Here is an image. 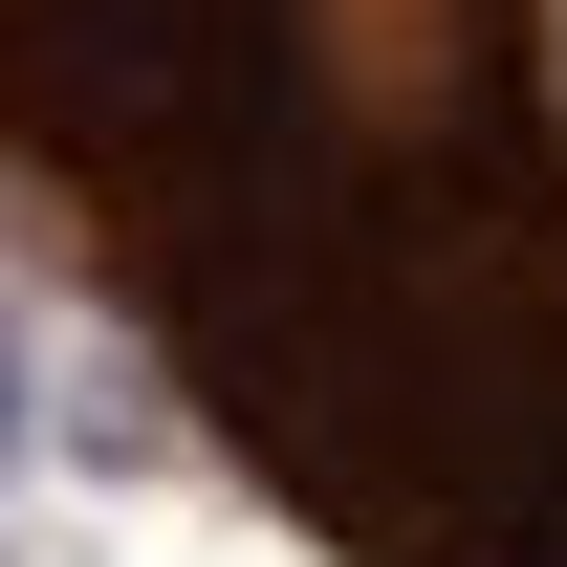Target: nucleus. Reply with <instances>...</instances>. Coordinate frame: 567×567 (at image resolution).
I'll use <instances>...</instances> for the list:
<instances>
[{"label": "nucleus", "instance_id": "1", "mask_svg": "<svg viewBox=\"0 0 567 567\" xmlns=\"http://www.w3.org/2000/svg\"><path fill=\"white\" fill-rule=\"evenodd\" d=\"M0 197L328 567H567V0H0Z\"/></svg>", "mask_w": 567, "mask_h": 567}, {"label": "nucleus", "instance_id": "2", "mask_svg": "<svg viewBox=\"0 0 567 567\" xmlns=\"http://www.w3.org/2000/svg\"><path fill=\"white\" fill-rule=\"evenodd\" d=\"M0 458H22V350H0Z\"/></svg>", "mask_w": 567, "mask_h": 567}]
</instances>
